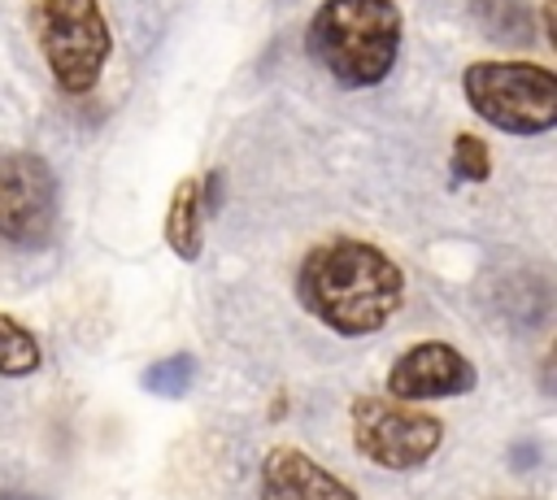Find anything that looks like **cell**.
<instances>
[{"mask_svg": "<svg viewBox=\"0 0 557 500\" xmlns=\"http://www.w3.org/2000/svg\"><path fill=\"white\" fill-rule=\"evenodd\" d=\"M296 300L326 330L357 339L383 330L396 317L405 300V274L383 248L352 235H335L300 257Z\"/></svg>", "mask_w": 557, "mask_h": 500, "instance_id": "obj_1", "label": "cell"}, {"mask_svg": "<svg viewBox=\"0 0 557 500\" xmlns=\"http://www.w3.org/2000/svg\"><path fill=\"white\" fill-rule=\"evenodd\" d=\"M396 0H322L305 26V52L339 87H379L400 57Z\"/></svg>", "mask_w": 557, "mask_h": 500, "instance_id": "obj_2", "label": "cell"}, {"mask_svg": "<svg viewBox=\"0 0 557 500\" xmlns=\"http://www.w3.org/2000/svg\"><path fill=\"white\" fill-rule=\"evenodd\" d=\"M461 96L492 130L544 135L557 126V74L540 61H470Z\"/></svg>", "mask_w": 557, "mask_h": 500, "instance_id": "obj_3", "label": "cell"}, {"mask_svg": "<svg viewBox=\"0 0 557 500\" xmlns=\"http://www.w3.org/2000/svg\"><path fill=\"white\" fill-rule=\"evenodd\" d=\"M30 30L52 83L65 96H87L100 83L113 52V30L100 0H35Z\"/></svg>", "mask_w": 557, "mask_h": 500, "instance_id": "obj_4", "label": "cell"}, {"mask_svg": "<svg viewBox=\"0 0 557 500\" xmlns=\"http://www.w3.org/2000/svg\"><path fill=\"white\" fill-rule=\"evenodd\" d=\"M352 443L357 452L379 470H418L426 465L444 443V422L409 409L405 400L383 396H357L348 409Z\"/></svg>", "mask_w": 557, "mask_h": 500, "instance_id": "obj_5", "label": "cell"}, {"mask_svg": "<svg viewBox=\"0 0 557 500\" xmlns=\"http://www.w3.org/2000/svg\"><path fill=\"white\" fill-rule=\"evenodd\" d=\"M61 200L57 174L39 152L0 157V239L13 248H44L57 235Z\"/></svg>", "mask_w": 557, "mask_h": 500, "instance_id": "obj_6", "label": "cell"}, {"mask_svg": "<svg viewBox=\"0 0 557 500\" xmlns=\"http://www.w3.org/2000/svg\"><path fill=\"white\" fill-rule=\"evenodd\" d=\"M474 383H479L474 361L461 348L440 343V339L413 343V348H405L387 365V396L392 400H405V404L466 396V391H474Z\"/></svg>", "mask_w": 557, "mask_h": 500, "instance_id": "obj_7", "label": "cell"}, {"mask_svg": "<svg viewBox=\"0 0 557 500\" xmlns=\"http://www.w3.org/2000/svg\"><path fill=\"white\" fill-rule=\"evenodd\" d=\"M257 478H261L257 483L261 500H357V491L344 478H335L326 465H318L300 448H283V443L261 457Z\"/></svg>", "mask_w": 557, "mask_h": 500, "instance_id": "obj_8", "label": "cell"}, {"mask_svg": "<svg viewBox=\"0 0 557 500\" xmlns=\"http://www.w3.org/2000/svg\"><path fill=\"white\" fill-rule=\"evenodd\" d=\"M205 178L187 174L174 183L170 204H165V248L178 261H196L205 248Z\"/></svg>", "mask_w": 557, "mask_h": 500, "instance_id": "obj_9", "label": "cell"}, {"mask_svg": "<svg viewBox=\"0 0 557 500\" xmlns=\"http://www.w3.org/2000/svg\"><path fill=\"white\" fill-rule=\"evenodd\" d=\"M470 17L496 43H531L535 39L531 0H470Z\"/></svg>", "mask_w": 557, "mask_h": 500, "instance_id": "obj_10", "label": "cell"}, {"mask_svg": "<svg viewBox=\"0 0 557 500\" xmlns=\"http://www.w3.org/2000/svg\"><path fill=\"white\" fill-rule=\"evenodd\" d=\"M44 361V348L35 339L30 326H22L17 317L0 313V378H26L35 374Z\"/></svg>", "mask_w": 557, "mask_h": 500, "instance_id": "obj_11", "label": "cell"}, {"mask_svg": "<svg viewBox=\"0 0 557 500\" xmlns=\"http://www.w3.org/2000/svg\"><path fill=\"white\" fill-rule=\"evenodd\" d=\"M196 370H200V365H196V357H191V352H174V357L152 361V365L139 374V387H144L148 396L178 400V396H187V391H191Z\"/></svg>", "mask_w": 557, "mask_h": 500, "instance_id": "obj_12", "label": "cell"}, {"mask_svg": "<svg viewBox=\"0 0 557 500\" xmlns=\"http://www.w3.org/2000/svg\"><path fill=\"white\" fill-rule=\"evenodd\" d=\"M453 174L466 178V183H487V174H492L487 139H479L474 130H461L453 139Z\"/></svg>", "mask_w": 557, "mask_h": 500, "instance_id": "obj_13", "label": "cell"}, {"mask_svg": "<svg viewBox=\"0 0 557 500\" xmlns=\"http://www.w3.org/2000/svg\"><path fill=\"white\" fill-rule=\"evenodd\" d=\"M0 500H35V496H26V491H4Z\"/></svg>", "mask_w": 557, "mask_h": 500, "instance_id": "obj_14", "label": "cell"}]
</instances>
